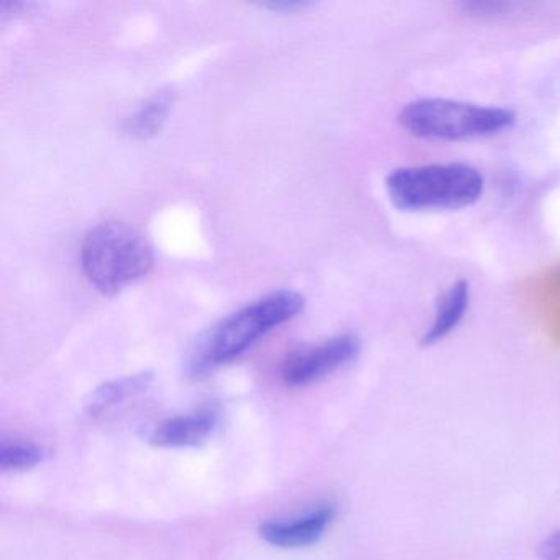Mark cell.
Masks as SVG:
<instances>
[{
	"mask_svg": "<svg viewBox=\"0 0 560 560\" xmlns=\"http://www.w3.org/2000/svg\"><path fill=\"white\" fill-rule=\"evenodd\" d=\"M306 301L296 291L278 290L229 314L199 337L186 360V372L192 378H201L234 362L271 330L294 319Z\"/></svg>",
	"mask_w": 560,
	"mask_h": 560,
	"instance_id": "1",
	"label": "cell"
},
{
	"mask_svg": "<svg viewBox=\"0 0 560 560\" xmlns=\"http://www.w3.org/2000/svg\"><path fill=\"white\" fill-rule=\"evenodd\" d=\"M385 186L399 211H458L480 201L485 178L465 163H431L393 170Z\"/></svg>",
	"mask_w": 560,
	"mask_h": 560,
	"instance_id": "2",
	"label": "cell"
},
{
	"mask_svg": "<svg viewBox=\"0 0 560 560\" xmlns=\"http://www.w3.org/2000/svg\"><path fill=\"white\" fill-rule=\"evenodd\" d=\"M155 264L153 247L124 222H103L84 235L81 267L88 281L106 296L142 280Z\"/></svg>",
	"mask_w": 560,
	"mask_h": 560,
	"instance_id": "3",
	"label": "cell"
},
{
	"mask_svg": "<svg viewBox=\"0 0 560 560\" xmlns=\"http://www.w3.org/2000/svg\"><path fill=\"white\" fill-rule=\"evenodd\" d=\"M398 120L406 132L418 139L464 142L511 129L516 122V114L506 107L424 97L406 104Z\"/></svg>",
	"mask_w": 560,
	"mask_h": 560,
	"instance_id": "4",
	"label": "cell"
},
{
	"mask_svg": "<svg viewBox=\"0 0 560 560\" xmlns=\"http://www.w3.org/2000/svg\"><path fill=\"white\" fill-rule=\"evenodd\" d=\"M362 350L355 334H339L316 346L301 347L288 353L280 366L281 382L290 388H303L350 365Z\"/></svg>",
	"mask_w": 560,
	"mask_h": 560,
	"instance_id": "5",
	"label": "cell"
},
{
	"mask_svg": "<svg viewBox=\"0 0 560 560\" xmlns=\"http://www.w3.org/2000/svg\"><path fill=\"white\" fill-rule=\"evenodd\" d=\"M336 517V504L320 501L293 516L264 521L258 527V534L265 542L278 549H301L319 542Z\"/></svg>",
	"mask_w": 560,
	"mask_h": 560,
	"instance_id": "6",
	"label": "cell"
},
{
	"mask_svg": "<svg viewBox=\"0 0 560 560\" xmlns=\"http://www.w3.org/2000/svg\"><path fill=\"white\" fill-rule=\"evenodd\" d=\"M221 424V409L218 405H205L185 415L163 419L150 428L147 439L150 444L162 448L198 447L214 434Z\"/></svg>",
	"mask_w": 560,
	"mask_h": 560,
	"instance_id": "7",
	"label": "cell"
},
{
	"mask_svg": "<svg viewBox=\"0 0 560 560\" xmlns=\"http://www.w3.org/2000/svg\"><path fill=\"white\" fill-rule=\"evenodd\" d=\"M470 301L471 290L467 280H457L452 283L435 304L431 326L424 330L421 337L422 346H435V343L447 339L467 316Z\"/></svg>",
	"mask_w": 560,
	"mask_h": 560,
	"instance_id": "8",
	"label": "cell"
},
{
	"mask_svg": "<svg viewBox=\"0 0 560 560\" xmlns=\"http://www.w3.org/2000/svg\"><path fill=\"white\" fill-rule=\"evenodd\" d=\"M173 104H175L173 90L166 88V90L156 91L124 120V133L136 140L153 139L162 132L163 126L172 114Z\"/></svg>",
	"mask_w": 560,
	"mask_h": 560,
	"instance_id": "9",
	"label": "cell"
},
{
	"mask_svg": "<svg viewBox=\"0 0 560 560\" xmlns=\"http://www.w3.org/2000/svg\"><path fill=\"white\" fill-rule=\"evenodd\" d=\"M152 382V373L142 372L104 383L103 386L91 393V398L86 402V415L91 418H100L116 406L126 402L127 399L145 392Z\"/></svg>",
	"mask_w": 560,
	"mask_h": 560,
	"instance_id": "10",
	"label": "cell"
},
{
	"mask_svg": "<svg viewBox=\"0 0 560 560\" xmlns=\"http://www.w3.org/2000/svg\"><path fill=\"white\" fill-rule=\"evenodd\" d=\"M48 451L37 442L4 441L0 444V468L4 471H24L47 460Z\"/></svg>",
	"mask_w": 560,
	"mask_h": 560,
	"instance_id": "11",
	"label": "cell"
},
{
	"mask_svg": "<svg viewBox=\"0 0 560 560\" xmlns=\"http://www.w3.org/2000/svg\"><path fill=\"white\" fill-rule=\"evenodd\" d=\"M513 8L514 5L510 2H468V4H464L465 12L470 15H478V18L504 14Z\"/></svg>",
	"mask_w": 560,
	"mask_h": 560,
	"instance_id": "12",
	"label": "cell"
},
{
	"mask_svg": "<svg viewBox=\"0 0 560 560\" xmlns=\"http://www.w3.org/2000/svg\"><path fill=\"white\" fill-rule=\"evenodd\" d=\"M537 557L540 560H560V529L540 540Z\"/></svg>",
	"mask_w": 560,
	"mask_h": 560,
	"instance_id": "13",
	"label": "cell"
},
{
	"mask_svg": "<svg viewBox=\"0 0 560 560\" xmlns=\"http://www.w3.org/2000/svg\"><path fill=\"white\" fill-rule=\"evenodd\" d=\"M261 9L271 12H283V14H294V12L306 11L311 8L310 2H270V4H261Z\"/></svg>",
	"mask_w": 560,
	"mask_h": 560,
	"instance_id": "14",
	"label": "cell"
}]
</instances>
